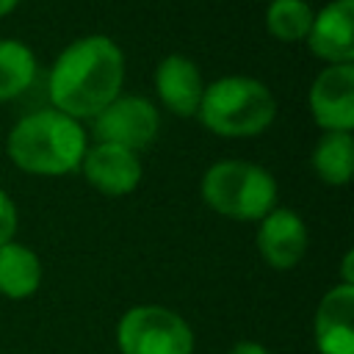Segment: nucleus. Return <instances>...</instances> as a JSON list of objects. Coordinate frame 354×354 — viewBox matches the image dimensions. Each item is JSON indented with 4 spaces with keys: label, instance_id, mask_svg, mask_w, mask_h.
<instances>
[{
    "label": "nucleus",
    "instance_id": "obj_1",
    "mask_svg": "<svg viewBox=\"0 0 354 354\" xmlns=\"http://www.w3.org/2000/svg\"><path fill=\"white\" fill-rule=\"evenodd\" d=\"M124 53L105 33H86L69 41L47 72L50 108L86 122L94 119L124 86Z\"/></svg>",
    "mask_w": 354,
    "mask_h": 354
},
{
    "label": "nucleus",
    "instance_id": "obj_2",
    "mask_svg": "<svg viewBox=\"0 0 354 354\" xmlns=\"http://www.w3.org/2000/svg\"><path fill=\"white\" fill-rule=\"evenodd\" d=\"M86 149L88 133L83 122L55 108L25 113L6 136L8 160L33 177H64L77 171Z\"/></svg>",
    "mask_w": 354,
    "mask_h": 354
},
{
    "label": "nucleus",
    "instance_id": "obj_3",
    "mask_svg": "<svg viewBox=\"0 0 354 354\" xmlns=\"http://www.w3.org/2000/svg\"><path fill=\"white\" fill-rule=\"evenodd\" d=\"M196 116L205 130L221 138H252L277 116L274 91L252 75H224L205 83Z\"/></svg>",
    "mask_w": 354,
    "mask_h": 354
},
{
    "label": "nucleus",
    "instance_id": "obj_4",
    "mask_svg": "<svg viewBox=\"0 0 354 354\" xmlns=\"http://www.w3.org/2000/svg\"><path fill=\"white\" fill-rule=\"evenodd\" d=\"M199 194L213 213L232 221H260L279 199L274 174L243 158L210 163L199 180Z\"/></svg>",
    "mask_w": 354,
    "mask_h": 354
},
{
    "label": "nucleus",
    "instance_id": "obj_5",
    "mask_svg": "<svg viewBox=\"0 0 354 354\" xmlns=\"http://www.w3.org/2000/svg\"><path fill=\"white\" fill-rule=\"evenodd\" d=\"M119 354H194L191 324L171 307L136 304L116 321Z\"/></svg>",
    "mask_w": 354,
    "mask_h": 354
},
{
    "label": "nucleus",
    "instance_id": "obj_6",
    "mask_svg": "<svg viewBox=\"0 0 354 354\" xmlns=\"http://www.w3.org/2000/svg\"><path fill=\"white\" fill-rule=\"evenodd\" d=\"M158 130V105L144 94H119L91 119V136L100 144H116L133 152L147 149L155 141Z\"/></svg>",
    "mask_w": 354,
    "mask_h": 354
},
{
    "label": "nucleus",
    "instance_id": "obj_7",
    "mask_svg": "<svg viewBox=\"0 0 354 354\" xmlns=\"http://www.w3.org/2000/svg\"><path fill=\"white\" fill-rule=\"evenodd\" d=\"M310 113L324 133L354 130V64L324 66L307 94Z\"/></svg>",
    "mask_w": 354,
    "mask_h": 354
},
{
    "label": "nucleus",
    "instance_id": "obj_8",
    "mask_svg": "<svg viewBox=\"0 0 354 354\" xmlns=\"http://www.w3.org/2000/svg\"><path fill=\"white\" fill-rule=\"evenodd\" d=\"M257 254L266 266L277 271H288L301 263V257L310 249V230L304 218L290 207H274L257 221L254 232Z\"/></svg>",
    "mask_w": 354,
    "mask_h": 354
},
{
    "label": "nucleus",
    "instance_id": "obj_9",
    "mask_svg": "<svg viewBox=\"0 0 354 354\" xmlns=\"http://www.w3.org/2000/svg\"><path fill=\"white\" fill-rule=\"evenodd\" d=\"M86 183L100 191L102 196H127L141 183V158L133 149L116 147V144H91L83 155V163L77 169Z\"/></svg>",
    "mask_w": 354,
    "mask_h": 354
},
{
    "label": "nucleus",
    "instance_id": "obj_10",
    "mask_svg": "<svg viewBox=\"0 0 354 354\" xmlns=\"http://www.w3.org/2000/svg\"><path fill=\"white\" fill-rule=\"evenodd\" d=\"M304 44L326 66L354 64V0H329L318 8Z\"/></svg>",
    "mask_w": 354,
    "mask_h": 354
},
{
    "label": "nucleus",
    "instance_id": "obj_11",
    "mask_svg": "<svg viewBox=\"0 0 354 354\" xmlns=\"http://www.w3.org/2000/svg\"><path fill=\"white\" fill-rule=\"evenodd\" d=\"M155 94L160 100V105L183 119L196 116L202 91H205V80H202V69L194 58L183 55V53H169L158 61L155 75Z\"/></svg>",
    "mask_w": 354,
    "mask_h": 354
},
{
    "label": "nucleus",
    "instance_id": "obj_12",
    "mask_svg": "<svg viewBox=\"0 0 354 354\" xmlns=\"http://www.w3.org/2000/svg\"><path fill=\"white\" fill-rule=\"evenodd\" d=\"M313 337L318 354H354V285H332L313 318Z\"/></svg>",
    "mask_w": 354,
    "mask_h": 354
},
{
    "label": "nucleus",
    "instance_id": "obj_13",
    "mask_svg": "<svg viewBox=\"0 0 354 354\" xmlns=\"http://www.w3.org/2000/svg\"><path fill=\"white\" fill-rule=\"evenodd\" d=\"M41 260L30 246L19 241H8L0 246V296L14 301L30 299L41 288Z\"/></svg>",
    "mask_w": 354,
    "mask_h": 354
},
{
    "label": "nucleus",
    "instance_id": "obj_14",
    "mask_svg": "<svg viewBox=\"0 0 354 354\" xmlns=\"http://www.w3.org/2000/svg\"><path fill=\"white\" fill-rule=\"evenodd\" d=\"M315 177L332 188H343L354 177V136L351 133H324L310 155Z\"/></svg>",
    "mask_w": 354,
    "mask_h": 354
},
{
    "label": "nucleus",
    "instance_id": "obj_15",
    "mask_svg": "<svg viewBox=\"0 0 354 354\" xmlns=\"http://www.w3.org/2000/svg\"><path fill=\"white\" fill-rule=\"evenodd\" d=\"M39 72L36 53L19 39H0V102L25 94Z\"/></svg>",
    "mask_w": 354,
    "mask_h": 354
},
{
    "label": "nucleus",
    "instance_id": "obj_16",
    "mask_svg": "<svg viewBox=\"0 0 354 354\" xmlns=\"http://www.w3.org/2000/svg\"><path fill=\"white\" fill-rule=\"evenodd\" d=\"M315 8L307 0H271L266 8V30L285 44L307 39Z\"/></svg>",
    "mask_w": 354,
    "mask_h": 354
},
{
    "label": "nucleus",
    "instance_id": "obj_17",
    "mask_svg": "<svg viewBox=\"0 0 354 354\" xmlns=\"http://www.w3.org/2000/svg\"><path fill=\"white\" fill-rule=\"evenodd\" d=\"M17 227H19V210H17L14 199L8 196V191L0 188V246L14 241Z\"/></svg>",
    "mask_w": 354,
    "mask_h": 354
},
{
    "label": "nucleus",
    "instance_id": "obj_18",
    "mask_svg": "<svg viewBox=\"0 0 354 354\" xmlns=\"http://www.w3.org/2000/svg\"><path fill=\"white\" fill-rule=\"evenodd\" d=\"M227 354H271V351L257 340H238Z\"/></svg>",
    "mask_w": 354,
    "mask_h": 354
},
{
    "label": "nucleus",
    "instance_id": "obj_19",
    "mask_svg": "<svg viewBox=\"0 0 354 354\" xmlns=\"http://www.w3.org/2000/svg\"><path fill=\"white\" fill-rule=\"evenodd\" d=\"M22 0H0V19L3 17H8L11 11H17V6H19Z\"/></svg>",
    "mask_w": 354,
    "mask_h": 354
}]
</instances>
